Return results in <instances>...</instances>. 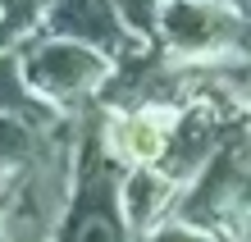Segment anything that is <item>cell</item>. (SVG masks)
<instances>
[{
  "label": "cell",
  "instance_id": "obj_1",
  "mask_svg": "<svg viewBox=\"0 0 251 242\" xmlns=\"http://www.w3.org/2000/svg\"><path fill=\"white\" fill-rule=\"evenodd\" d=\"M119 151L128 160H137V164H151L160 151H165V128H160L155 119H146V114L124 119L119 124Z\"/></svg>",
  "mask_w": 251,
  "mask_h": 242
}]
</instances>
